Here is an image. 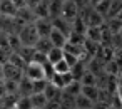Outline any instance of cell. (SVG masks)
<instances>
[{"label": "cell", "instance_id": "obj_12", "mask_svg": "<svg viewBox=\"0 0 122 109\" xmlns=\"http://www.w3.org/2000/svg\"><path fill=\"white\" fill-rule=\"evenodd\" d=\"M30 101L34 104V109H42L49 102L44 92H34V94H30Z\"/></svg>", "mask_w": 122, "mask_h": 109}, {"label": "cell", "instance_id": "obj_27", "mask_svg": "<svg viewBox=\"0 0 122 109\" xmlns=\"http://www.w3.org/2000/svg\"><path fill=\"white\" fill-rule=\"evenodd\" d=\"M5 109H15V106H12V107H5Z\"/></svg>", "mask_w": 122, "mask_h": 109}, {"label": "cell", "instance_id": "obj_28", "mask_svg": "<svg viewBox=\"0 0 122 109\" xmlns=\"http://www.w3.org/2000/svg\"><path fill=\"white\" fill-rule=\"evenodd\" d=\"M120 2H122V0H120Z\"/></svg>", "mask_w": 122, "mask_h": 109}, {"label": "cell", "instance_id": "obj_5", "mask_svg": "<svg viewBox=\"0 0 122 109\" xmlns=\"http://www.w3.org/2000/svg\"><path fill=\"white\" fill-rule=\"evenodd\" d=\"M2 72H4V79H10V81H20L22 76V69L15 67L10 62H5L2 65Z\"/></svg>", "mask_w": 122, "mask_h": 109}, {"label": "cell", "instance_id": "obj_26", "mask_svg": "<svg viewBox=\"0 0 122 109\" xmlns=\"http://www.w3.org/2000/svg\"><path fill=\"white\" fill-rule=\"evenodd\" d=\"M2 34H4V30H2V25H0V37H2Z\"/></svg>", "mask_w": 122, "mask_h": 109}, {"label": "cell", "instance_id": "obj_8", "mask_svg": "<svg viewBox=\"0 0 122 109\" xmlns=\"http://www.w3.org/2000/svg\"><path fill=\"white\" fill-rule=\"evenodd\" d=\"M47 62L50 64V65H55L57 62H60L62 59H64V49H60V47H52L49 52H47Z\"/></svg>", "mask_w": 122, "mask_h": 109}, {"label": "cell", "instance_id": "obj_22", "mask_svg": "<svg viewBox=\"0 0 122 109\" xmlns=\"http://www.w3.org/2000/svg\"><path fill=\"white\" fill-rule=\"evenodd\" d=\"M12 4L17 7V10L19 9H24V7H27V0H12Z\"/></svg>", "mask_w": 122, "mask_h": 109}, {"label": "cell", "instance_id": "obj_20", "mask_svg": "<svg viewBox=\"0 0 122 109\" xmlns=\"http://www.w3.org/2000/svg\"><path fill=\"white\" fill-rule=\"evenodd\" d=\"M47 84H49V81H47V79L32 82V86H34V92H44V91H45V87H47Z\"/></svg>", "mask_w": 122, "mask_h": 109}, {"label": "cell", "instance_id": "obj_19", "mask_svg": "<svg viewBox=\"0 0 122 109\" xmlns=\"http://www.w3.org/2000/svg\"><path fill=\"white\" fill-rule=\"evenodd\" d=\"M64 60L69 64L70 69L75 67V65L79 64V57H77V55H72V54H69V52H64Z\"/></svg>", "mask_w": 122, "mask_h": 109}, {"label": "cell", "instance_id": "obj_7", "mask_svg": "<svg viewBox=\"0 0 122 109\" xmlns=\"http://www.w3.org/2000/svg\"><path fill=\"white\" fill-rule=\"evenodd\" d=\"M0 15L2 17H15L17 7L12 4V0H0Z\"/></svg>", "mask_w": 122, "mask_h": 109}, {"label": "cell", "instance_id": "obj_2", "mask_svg": "<svg viewBox=\"0 0 122 109\" xmlns=\"http://www.w3.org/2000/svg\"><path fill=\"white\" fill-rule=\"evenodd\" d=\"M25 77H27L29 81H32V82L47 79L45 65H44V64H40V62H35V60L29 62V64L25 65Z\"/></svg>", "mask_w": 122, "mask_h": 109}, {"label": "cell", "instance_id": "obj_3", "mask_svg": "<svg viewBox=\"0 0 122 109\" xmlns=\"http://www.w3.org/2000/svg\"><path fill=\"white\" fill-rule=\"evenodd\" d=\"M65 20H69L70 24L79 17V5L74 2V0H65V2L62 4V15Z\"/></svg>", "mask_w": 122, "mask_h": 109}, {"label": "cell", "instance_id": "obj_9", "mask_svg": "<svg viewBox=\"0 0 122 109\" xmlns=\"http://www.w3.org/2000/svg\"><path fill=\"white\" fill-rule=\"evenodd\" d=\"M85 37H87L89 42L97 44V42L102 40V29H100V27H87V30H85Z\"/></svg>", "mask_w": 122, "mask_h": 109}, {"label": "cell", "instance_id": "obj_15", "mask_svg": "<svg viewBox=\"0 0 122 109\" xmlns=\"http://www.w3.org/2000/svg\"><path fill=\"white\" fill-rule=\"evenodd\" d=\"M79 82H80V86H95V84H97V79H95L94 72L87 71V72H84V76L80 77Z\"/></svg>", "mask_w": 122, "mask_h": 109}, {"label": "cell", "instance_id": "obj_6", "mask_svg": "<svg viewBox=\"0 0 122 109\" xmlns=\"http://www.w3.org/2000/svg\"><path fill=\"white\" fill-rule=\"evenodd\" d=\"M34 25H35V29H37V32H39L40 37H49V34H50V30H52V22H50L47 17L35 19Z\"/></svg>", "mask_w": 122, "mask_h": 109}, {"label": "cell", "instance_id": "obj_25", "mask_svg": "<svg viewBox=\"0 0 122 109\" xmlns=\"http://www.w3.org/2000/svg\"><path fill=\"white\" fill-rule=\"evenodd\" d=\"M117 19H119V20H120V22H122V12H120V14H119V17H117Z\"/></svg>", "mask_w": 122, "mask_h": 109}, {"label": "cell", "instance_id": "obj_17", "mask_svg": "<svg viewBox=\"0 0 122 109\" xmlns=\"http://www.w3.org/2000/svg\"><path fill=\"white\" fill-rule=\"evenodd\" d=\"M52 71H54V74H69V72H70V67H69V64L62 59L60 62H57L55 65H52Z\"/></svg>", "mask_w": 122, "mask_h": 109}, {"label": "cell", "instance_id": "obj_24", "mask_svg": "<svg viewBox=\"0 0 122 109\" xmlns=\"http://www.w3.org/2000/svg\"><path fill=\"white\" fill-rule=\"evenodd\" d=\"M89 2H90V5H92V7H95L97 4H100V2H102V0H89Z\"/></svg>", "mask_w": 122, "mask_h": 109}, {"label": "cell", "instance_id": "obj_14", "mask_svg": "<svg viewBox=\"0 0 122 109\" xmlns=\"http://www.w3.org/2000/svg\"><path fill=\"white\" fill-rule=\"evenodd\" d=\"M122 12V2L120 0H110V7H109V19H117L119 14Z\"/></svg>", "mask_w": 122, "mask_h": 109}, {"label": "cell", "instance_id": "obj_21", "mask_svg": "<svg viewBox=\"0 0 122 109\" xmlns=\"http://www.w3.org/2000/svg\"><path fill=\"white\" fill-rule=\"evenodd\" d=\"M7 97V89H5V81L0 79V99Z\"/></svg>", "mask_w": 122, "mask_h": 109}, {"label": "cell", "instance_id": "obj_10", "mask_svg": "<svg viewBox=\"0 0 122 109\" xmlns=\"http://www.w3.org/2000/svg\"><path fill=\"white\" fill-rule=\"evenodd\" d=\"M74 104H75V109H92V107H94V101H90L89 97L82 96L80 92L75 96Z\"/></svg>", "mask_w": 122, "mask_h": 109}, {"label": "cell", "instance_id": "obj_23", "mask_svg": "<svg viewBox=\"0 0 122 109\" xmlns=\"http://www.w3.org/2000/svg\"><path fill=\"white\" fill-rule=\"evenodd\" d=\"M107 71H109L110 74H117V64H115V62H110V64L107 65Z\"/></svg>", "mask_w": 122, "mask_h": 109}, {"label": "cell", "instance_id": "obj_1", "mask_svg": "<svg viewBox=\"0 0 122 109\" xmlns=\"http://www.w3.org/2000/svg\"><path fill=\"white\" fill-rule=\"evenodd\" d=\"M19 39H20L22 47H35V44L40 39V35H39V32H37L34 24H27L19 30Z\"/></svg>", "mask_w": 122, "mask_h": 109}, {"label": "cell", "instance_id": "obj_4", "mask_svg": "<svg viewBox=\"0 0 122 109\" xmlns=\"http://www.w3.org/2000/svg\"><path fill=\"white\" fill-rule=\"evenodd\" d=\"M49 40L52 42L54 47H60V49H64L69 39H67L65 34H62L59 29H55V27L52 25V30H50V34H49Z\"/></svg>", "mask_w": 122, "mask_h": 109}, {"label": "cell", "instance_id": "obj_18", "mask_svg": "<svg viewBox=\"0 0 122 109\" xmlns=\"http://www.w3.org/2000/svg\"><path fill=\"white\" fill-rule=\"evenodd\" d=\"M15 109H34V104H32V101H30L29 96H24V97H20L17 101Z\"/></svg>", "mask_w": 122, "mask_h": 109}, {"label": "cell", "instance_id": "obj_13", "mask_svg": "<svg viewBox=\"0 0 122 109\" xmlns=\"http://www.w3.org/2000/svg\"><path fill=\"white\" fill-rule=\"evenodd\" d=\"M80 94L95 102L97 97H99V89H97L95 86H80Z\"/></svg>", "mask_w": 122, "mask_h": 109}, {"label": "cell", "instance_id": "obj_16", "mask_svg": "<svg viewBox=\"0 0 122 109\" xmlns=\"http://www.w3.org/2000/svg\"><path fill=\"white\" fill-rule=\"evenodd\" d=\"M60 92V89L57 87V86H54L52 82H49L47 84V87H45V91H44V94H45V97H47V101H54L55 99V96Z\"/></svg>", "mask_w": 122, "mask_h": 109}, {"label": "cell", "instance_id": "obj_11", "mask_svg": "<svg viewBox=\"0 0 122 109\" xmlns=\"http://www.w3.org/2000/svg\"><path fill=\"white\" fill-rule=\"evenodd\" d=\"M54 45H52V42L49 40V37H40L39 39V42L35 44V52H40V54H44V55H47V52L52 49Z\"/></svg>", "mask_w": 122, "mask_h": 109}]
</instances>
